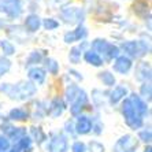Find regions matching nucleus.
<instances>
[{"label":"nucleus","instance_id":"f257e3e1","mask_svg":"<svg viewBox=\"0 0 152 152\" xmlns=\"http://www.w3.org/2000/svg\"><path fill=\"white\" fill-rule=\"evenodd\" d=\"M4 10L11 15H18L21 12V3H19V0H6Z\"/></svg>","mask_w":152,"mask_h":152},{"label":"nucleus","instance_id":"f03ea898","mask_svg":"<svg viewBox=\"0 0 152 152\" xmlns=\"http://www.w3.org/2000/svg\"><path fill=\"white\" fill-rule=\"evenodd\" d=\"M115 70L117 71H121V73H124V71H126L127 69L130 67V60L126 59V58H119V59L117 60V63H115Z\"/></svg>","mask_w":152,"mask_h":152},{"label":"nucleus","instance_id":"7ed1b4c3","mask_svg":"<svg viewBox=\"0 0 152 152\" xmlns=\"http://www.w3.org/2000/svg\"><path fill=\"white\" fill-rule=\"evenodd\" d=\"M66 149V141L63 138H56L51 145V151L52 152H63Z\"/></svg>","mask_w":152,"mask_h":152},{"label":"nucleus","instance_id":"20e7f679","mask_svg":"<svg viewBox=\"0 0 152 152\" xmlns=\"http://www.w3.org/2000/svg\"><path fill=\"white\" fill-rule=\"evenodd\" d=\"M78 132L80 133H86V132L91 129V122H89L86 118H82L80 122H78Z\"/></svg>","mask_w":152,"mask_h":152},{"label":"nucleus","instance_id":"39448f33","mask_svg":"<svg viewBox=\"0 0 152 152\" xmlns=\"http://www.w3.org/2000/svg\"><path fill=\"white\" fill-rule=\"evenodd\" d=\"M40 25V21H39V18L37 17H29L28 19H26V26H28L30 30H36V29L39 28Z\"/></svg>","mask_w":152,"mask_h":152},{"label":"nucleus","instance_id":"423d86ee","mask_svg":"<svg viewBox=\"0 0 152 152\" xmlns=\"http://www.w3.org/2000/svg\"><path fill=\"white\" fill-rule=\"evenodd\" d=\"M85 59L89 60V62H92V63L96 64V66L102 63V60H100L99 55H97V53H95V52H88L86 55H85Z\"/></svg>","mask_w":152,"mask_h":152},{"label":"nucleus","instance_id":"0eeeda50","mask_svg":"<svg viewBox=\"0 0 152 152\" xmlns=\"http://www.w3.org/2000/svg\"><path fill=\"white\" fill-rule=\"evenodd\" d=\"M30 77L34 78L37 82H41L42 80H44V74H42L41 70H33L32 73H30Z\"/></svg>","mask_w":152,"mask_h":152},{"label":"nucleus","instance_id":"6e6552de","mask_svg":"<svg viewBox=\"0 0 152 152\" xmlns=\"http://www.w3.org/2000/svg\"><path fill=\"white\" fill-rule=\"evenodd\" d=\"M125 93H126V91L124 88H118L115 91V93H113V102H118L122 97V95H125Z\"/></svg>","mask_w":152,"mask_h":152},{"label":"nucleus","instance_id":"1a4fd4ad","mask_svg":"<svg viewBox=\"0 0 152 152\" xmlns=\"http://www.w3.org/2000/svg\"><path fill=\"white\" fill-rule=\"evenodd\" d=\"M82 29H80L78 32L75 33H71V34H67L66 36V40H74V39H80L81 36H84V32H81Z\"/></svg>","mask_w":152,"mask_h":152},{"label":"nucleus","instance_id":"9d476101","mask_svg":"<svg viewBox=\"0 0 152 152\" xmlns=\"http://www.w3.org/2000/svg\"><path fill=\"white\" fill-rule=\"evenodd\" d=\"M8 69V62L7 60H0V75Z\"/></svg>","mask_w":152,"mask_h":152},{"label":"nucleus","instance_id":"9b49d317","mask_svg":"<svg viewBox=\"0 0 152 152\" xmlns=\"http://www.w3.org/2000/svg\"><path fill=\"white\" fill-rule=\"evenodd\" d=\"M11 115H12V117H17L18 119H22V118H25V113H23V111H19V110L12 111V113H11Z\"/></svg>","mask_w":152,"mask_h":152},{"label":"nucleus","instance_id":"f8f14e48","mask_svg":"<svg viewBox=\"0 0 152 152\" xmlns=\"http://www.w3.org/2000/svg\"><path fill=\"white\" fill-rule=\"evenodd\" d=\"M102 78H103V80H104V81H106V82H107V84H108V85H110V84H113V82H114V78L111 77V75L108 74V73H104Z\"/></svg>","mask_w":152,"mask_h":152},{"label":"nucleus","instance_id":"ddd939ff","mask_svg":"<svg viewBox=\"0 0 152 152\" xmlns=\"http://www.w3.org/2000/svg\"><path fill=\"white\" fill-rule=\"evenodd\" d=\"M73 151L74 152H84V145L78 142V144H75L74 147H73Z\"/></svg>","mask_w":152,"mask_h":152},{"label":"nucleus","instance_id":"4468645a","mask_svg":"<svg viewBox=\"0 0 152 152\" xmlns=\"http://www.w3.org/2000/svg\"><path fill=\"white\" fill-rule=\"evenodd\" d=\"M56 25H58V23H56L55 21H51V19L45 21V26H47L48 29H50V28H56Z\"/></svg>","mask_w":152,"mask_h":152},{"label":"nucleus","instance_id":"2eb2a0df","mask_svg":"<svg viewBox=\"0 0 152 152\" xmlns=\"http://www.w3.org/2000/svg\"><path fill=\"white\" fill-rule=\"evenodd\" d=\"M8 147V142L6 141V140H3V138H0V149L3 151V149H6Z\"/></svg>","mask_w":152,"mask_h":152},{"label":"nucleus","instance_id":"dca6fc26","mask_svg":"<svg viewBox=\"0 0 152 152\" xmlns=\"http://www.w3.org/2000/svg\"><path fill=\"white\" fill-rule=\"evenodd\" d=\"M91 147H92V148H96L93 152H102V151H103V148H102V147H100L99 144H92V145H91Z\"/></svg>","mask_w":152,"mask_h":152}]
</instances>
